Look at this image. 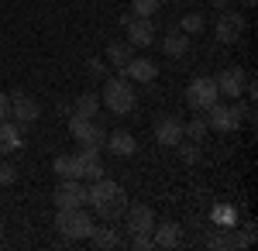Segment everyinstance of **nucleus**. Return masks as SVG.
Listing matches in <instances>:
<instances>
[{"mask_svg":"<svg viewBox=\"0 0 258 251\" xmlns=\"http://www.w3.org/2000/svg\"><path fill=\"white\" fill-rule=\"evenodd\" d=\"M159 4L162 0H131V11H135V18H152V14H159Z\"/></svg>","mask_w":258,"mask_h":251,"instance_id":"obj_25","label":"nucleus"},{"mask_svg":"<svg viewBox=\"0 0 258 251\" xmlns=\"http://www.w3.org/2000/svg\"><path fill=\"white\" fill-rule=\"evenodd\" d=\"M162 4H169V0H162Z\"/></svg>","mask_w":258,"mask_h":251,"instance_id":"obj_35","label":"nucleus"},{"mask_svg":"<svg viewBox=\"0 0 258 251\" xmlns=\"http://www.w3.org/2000/svg\"><path fill=\"white\" fill-rule=\"evenodd\" d=\"M0 237H4V220H0Z\"/></svg>","mask_w":258,"mask_h":251,"instance_id":"obj_34","label":"nucleus"},{"mask_svg":"<svg viewBox=\"0 0 258 251\" xmlns=\"http://www.w3.org/2000/svg\"><path fill=\"white\" fill-rule=\"evenodd\" d=\"M86 73H90V76H103V62H100V58H90V62H86Z\"/></svg>","mask_w":258,"mask_h":251,"instance_id":"obj_30","label":"nucleus"},{"mask_svg":"<svg viewBox=\"0 0 258 251\" xmlns=\"http://www.w3.org/2000/svg\"><path fill=\"white\" fill-rule=\"evenodd\" d=\"M90 241H93L100 251H114L120 244V234L114 231V227H93V231H90Z\"/></svg>","mask_w":258,"mask_h":251,"instance_id":"obj_17","label":"nucleus"},{"mask_svg":"<svg viewBox=\"0 0 258 251\" xmlns=\"http://www.w3.org/2000/svg\"><path fill=\"white\" fill-rule=\"evenodd\" d=\"M7 117H11V97L0 93V120H7Z\"/></svg>","mask_w":258,"mask_h":251,"instance_id":"obj_31","label":"nucleus"},{"mask_svg":"<svg viewBox=\"0 0 258 251\" xmlns=\"http://www.w3.org/2000/svg\"><path fill=\"white\" fill-rule=\"evenodd\" d=\"M124 217H127V231L131 234H152V227H155V213H152V207H145V203L127 207Z\"/></svg>","mask_w":258,"mask_h":251,"instance_id":"obj_8","label":"nucleus"},{"mask_svg":"<svg viewBox=\"0 0 258 251\" xmlns=\"http://www.w3.org/2000/svg\"><path fill=\"white\" fill-rule=\"evenodd\" d=\"M93 124L97 120H90V117H80V114H73V120H69V131H73V138L76 141H83V138L93 131Z\"/></svg>","mask_w":258,"mask_h":251,"instance_id":"obj_23","label":"nucleus"},{"mask_svg":"<svg viewBox=\"0 0 258 251\" xmlns=\"http://www.w3.org/2000/svg\"><path fill=\"white\" fill-rule=\"evenodd\" d=\"M203 14H182V35H200L203 31Z\"/></svg>","mask_w":258,"mask_h":251,"instance_id":"obj_26","label":"nucleus"},{"mask_svg":"<svg viewBox=\"0 0 258 251\" xmlns=\"http://www.w3.org/2000/svg\"><path fill=\"white\" fill-rule=\"evenodd\" d=\"M103 103L110 114H131L135 110V86L127 76H114L103 83Z\"/></svg>","mask_w":258,"mask_h":251,"instance_id":"obj_1","label":"nucleus"},{"mask_svg":"<svg viewBox=\"0 0 258 251\" xmlns=\"http://www.w3.org/2000/svg\"><path fill=\"white\" fill-rule=\"evenodd\" d=\"M120 73L127 79H135V83H152V79L159 76L155 62H148V58H127V62L120 66Z\"/></svg>","mask_w":258,"mask_h":251,"instance_id":"obj_11","label":"nucleus"},{"mask_svg":"<svg viewBox=\"0 0 258 251\" xmlns=\"http://www.w3.org/2000/svg\"><path fill=\"white\" fill-rule=\"evenodd\" d=\"M107 58L120 69L127 58H135V45H131V41H110V45H107Z\"/></svg>","mask_w":258,"mask_h":251,"instance_id":"obj_20","label":"nucleus"},{"mask_svg":"<svg viewBox=\"0 0 258 251\" xmlns=\"http://www.w3.org/2000/svg\"><path fill=\"white\" fill-rule=\"evenodd\" d=\"M155 141L165 145V148H176L179 141H182V120H176V117L155 120Z\"/></svg>","mask_w":258,"mask_h":251,"instance_id":"obj_10","label":"nucleus"},{"mask_svg":"<svg viewBox=\"0 0 258 251\" xmlns=\"http://www.w3.org/2000/svg\"><path fill=\"white\" fill-rule=\"evenodd\" d=\"M241 4H244V7H255V4H258V0H241Z\"/></svg>","mask_w":258,"mask_h":251,"instance_id":"obj_33","label":"nucleus"},{"mask_svg":"<svg viewBox=\"0 0 258 251\" xmlns=\"http://www.w3.org/2000/svg\"><path fill=\"white\" fill-rule=\"evenodd\" d=\"M176 148H179V158H182L186 165H197L200 162V145L197 141H179Z\"/></svg>","mask_w":258,"mask_h":251,"instance_id":"obj_24","label":"nucleus"},{"mask_svg":"<svg viewBox=\"0 0 258 251\" xmlns=\"http://www.w3.org/2000/svg\"><path fill=\"white\" fill-rule=\"evenodd\" d=\"M152 244H155V241H152L148 234H135V248H138V251H148Z\"/></svg>","mask_w":258,"mask_h":251,"instance_id":"obj_29","label":"nucleus"},{"mask_svg":"<svg viewBox=\"0 0 258 251\" xmlns=\"http://www.w3.org/2000/svg\"><path fill=\"white\" fill-rule=\"evenodd\" d=\"M21 148V131L14 124H4L0 120V155H11Z\"/></svg>","mask_w":258,"mask_h":251,"instance_id":"obj_19","label":"nucleus"},{"mask_svg":"<svg viewBox=\"0 0 258 251\" xmlns=\"http://www.w3.org/2000/svg\"><path fill=\"white\" fill-rule=\"evenodd\" d=\"M214 35H217V41H224V45H234V41L244 35V18H241L238 11H227V7H224V14L217 18Z\"/></svg>","mask_w":258,"mask_h":251,"instance_id":"obj_5","label":"nucleus"},{"mask_svg":"<svg viewBox=\"0 0 258 251\" xmlns=\"http://www.w3.org/2000/svg\"><path fill=\"white\" fill-rule=\"evenodd\" d=\"M186 48H189V41H186V35H165L162 38V52L165 55H186Z\"/></svg>","mask_w":258,"mask_h":251,"instance_id":"obj_21","label":"nucleus"},{"mask_svg":"<svg viewBox=\"0 0 258 251\" xmlns=\"http://www.w3.org/2000/svg\"><path fill=\"white\" fill-rule=\"evenodd\" d=\"M207 244H210V248H241V237L238 234H217V237H210Z\"/></svg>","mask_w":258,"mask_h":251,"instance_id":"obj_27","label":"nucleus"},{"mask_svg":"<svg viewBox=\"0 0 258 251\" xmlns=\"http://www.w3.org/2000/svg\"><path fill=\"white\" fill-rule=\"evenodd\" d=\"M214 83H217V90L224 97H244V69H238V66L220 69V76Z\"/></svg>","mask_w":258,"mask_h":251,"instance_id":"obj_9","label":"nucleus"},{"mask_svg":"<svg viewBox=\"0 0 258 251\" xmlns=\"http://www.w3.org/2000/svg\"><path fill=\"white\" fill-rule=\"evenodd\" d=\"M52 169L59 179H83V169H80V155H59L52 162Z\"/></svg>","mask_w":258,"mask_h":251,"instance_id":"obj_14","label":"nucleus"},{"mask_svg":"<svg viewBox=\"0 0 258 251\" xmlns=\"http://www.w3.org/2000/svg\"><path fill=\"white\" fill-rule=\"evenodd\" d=\"M14 179H18V169H14L11 162H4V158H0V186H11Z\"/></svg>","mask_w":258,"mask_h":251,"instance_id":"obj_28","label":"nucleus"},{"mask_svg":"<svg viewBox=\"0 0 258 251\" xmlns=\"http://www.w3.org/2000/svg\"><path fill=\"white\" fill-rule=\"evenodd\" d=\"M107 148L114 155H120V158H127V155H135L138 141H135V135H127V131H114V135H107Z\"/></svg>","mask_w":258,"mask_h":251,"instance_id":"obj_13","label":"nucleus"},{"mask_svg":"<svg viewBox=\"0 0 258 251\" xmlns=\"http://www.w3.org/2000/svg\"><path fill=\"white\" fill-rule=\"evenodd\" d=\"M217 97H220V90L210 76H197L186 86V103H189L193 110H207L210 103H217Z\"/></svg>","mask_w":258,"mask_h":251,"instance_id":"obj_3","label":"nucleus"},{"mask_svg":"<svg viewBox=\"0 0 258 251\" xmlns=\"http://www.w3.org/2000/svg\"><path fill=\"white\" fill-rule=\"evenodd\" d=\"M80 169L83 179H100L103 175V162H100V152H90V148H80Z\"/></svg>","mask_w":258,"mask_h":251,"instance_id":"obj_15","label":"nucleus"},{"mask_svg":"<svg viewBox=\"0 0 258 251\" xmlns=\"http://www.w3.org/2000/svg\"><path fill=\"white\" fill-rule=\"evenodd\" d=\"M210 4H214V7H217V11H224V7H227V4H231V0H210Z\"/></svg>","mask_w":258,"mask_h":251,"instance_id":"obj_32","label":"nucleus"},{"mask_svg":"<svg viewBox=\"0 0 258 251\" xmlns=\"http://www.w3.org/2000/svg\"><path fill=\"white\" fill-rule=\"evenodd\" d=\"M152 241L159 244V248H176L179 241H182V231H179V224H172V220H165V224H159V227H152Z\"/></svg>","mask_w":258,"mask_h":251,"instance_id":"obj_12","label":"nucleus"},{"mask_svg":"<svg viewBox=\"0 0 258 251\" xmlns=\"http://www.w3.org/2000/svg\"><path fill=\"white\" fill-rule=\"evenodd\" d=\"M11 117H14L18 124H35L41 117L38 100L28 97V93H14V97H11Z\"/></svg>","mask_w":258,"mask_h":251,"instance_id":"obj_7","label":"nucleus"},{"mask_svg":"<svg viewBox=\"0 0 258 251\" xmlns=\"http://www.w3.org/2000/svg\"><path fill=\"white\" fill-rule=\"evenodd\" d=\"M203 135H207V120H203V117H189V120H182V138L200 141Z\"/></svg>","mask_w":258,"mask_h":251,"instance_id":"obj_22","label":"nucleus"},{"mask_svg":"<svg viewBox=\"0 0 258 251\" xmlns=\"http://www.w3.org/2000/svg\"><path fill=\"white\" fill-rule=\"evenodd\" d=\"M55 227H59L62 237H90V231L97 227L93 224V217L83 210V207H73V210H59V217H55Z\"/></svg>","mask_w":258,"mask_h":251,"instance_id":"obj_2","label":"nucleus"},{"mask_svg":"<svg viewBox=\"0 0 258 251\" xmlns=\"http://www.w3.org/2000/svg\"><path fill=\"white\" fill-rule=\"evenodd\" d=\"M55 207L59 210H73V207H86V186L80 179H62L55 190Z\"/></svg>","mask_w":258,"mask_h":251,"instance_id":"obj_4","label":"nucleus"},{"mask_svg":"<svg viewBox=\"0 0 258 251\" xmlns=\"http://www.w3.org/2000/svg\"><path fill=\"white\" fill-rule=\"evenodd\" d=\"M73 114L97 120V114H100V97H97V93H80V97H76V103H73Z\"/></svg>","mask_w":258,"mask_h":251,"instance_id":"obj_18","label":"nucleus"},{"mask_svg":"<svg viewBox=\"0 0 258 251\" xmlns=\"http://www.w3.org/2000/svg\"><path fill=\"white\" fill-rule=\"evenodd\" d=\"M207 110H210V120H207L210 128H217V131H234V124H231V107H227V103H210Z\"/></svg>","mask_w":258,"mask_h":251,"instance_id":"obj_16","label":"nucleus"},{"mask_svg":"<svg viewBox=\"0 0 258 251\" xmlns=\"http://www.w3.org/2000/svg\"><path fill=\"white\" fill-rule=\"evenodd\" d=\"M124 28H127V41L131 45H138V48H145V45H155V24H152V18H127L124 14Z\"/></svg>","mask_w":258,"mask_h":251,"instance_id":"obj_6","label":"nucleus"}]
</instances>
